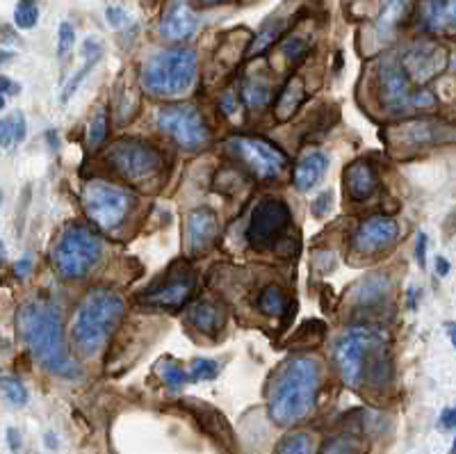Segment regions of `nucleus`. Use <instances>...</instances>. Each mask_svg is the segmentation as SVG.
<instances>
[{
    "mask_svg": "<svg viewBox=\"0 0 456 454\" xmlns=\"http://www.w3.org/2000/svg\"><path fill=\"white\" fill-rule=\"evenodd\" d=\"M160 375H162V381H165L171 390H181L187 381H192L190 372H185L178 363H173V360H165V363L160 365Z\"/></svg>",
    "mask_w": 456,
    "mask_h": 454,
    "instance_id": "obj_37",
    "label": "nucleus"
},
{
    "mask_svg": "<svg viewBox=\"0 0 456 454\" xmlns=\"http://www.w3.org/2000/svg\"><path fill=\"white\" fill-rule=\"evenodd\" d=\"M322 454H363V440L356 436H335L322 448Z\"/></svg>",
    "mask_w": 456,
    "mask_h": 454,
    "instance_id": "obj_35",
    "label": "nucleus"
},
{
    "mask_svg": "<svg viewBox=\"0 0 456 454\" xmlns=\"http://www.w3.org/2000/svg\"><path fill=\"white\" fill-rule=\"evenodd\" d=\"M420 21L429 32H456V0H422Z\"/></svg>",
    "mask_w": 456,
    "mask_h": 454,
    "instance_id": "obj_19",
    "label": "nucleus"
},
{
    "mask_svg": "<svg viewBox=\"0 0 456 454\" xmlns=\"http://www.w3.org/2000/svg\"><path fill=\"white\" fill-rule=\"evenodd\" d=\"M411 106L417 108V110H427V108H434L436 106V94L431 91L429 87H417L413 91V96H411Z\"/></svg>",
    "mask_w": 456,
    "mask_h": 454,
    "instance_id": "obj_40",
    "label": "nucleus"
},
{
    "mask_svg": "<svg viewBox=\"0 0 456 454\" xmlns=\"http://www.w3.org/2000/svg\"><path fill=\"white\" fill-rule=\"evenodd\" d=\"M400 133V139L404 144L411 146H425V144H434L440 142V139L447 137V126L440 123L438 119H413L406 121L397 128Z\"/></svg>",
    "mask_w": 456,
    "mask_h": 454,
    "instance_id": "obj_22",
    "label": "nucleus"
},
{
    "mask_svg": "<svg viewBox=\"0 0 456 454\" xmlns=\"http://www.w3.org/2000/svg\"><path fill=\"white\" fill-rule=\"evenodd\" d=\"M400 222L390 215H370L352 236V249L358 253H379L400 240Z\"/></svg>",
    "mask_w": 456,
    "mask_h": 454,
    "instance_id": "obj_12",
    "label": "nucleus"
},
{
    "mask_svg": "<svg viewBox=\"0 0 456 454\" xmlns=\"http://www.w3.org/2000/svg\"><path fill=\"white\" fill-rule=\"evenodd\" d=\"M16 329L23 345L51 375L60 379H78L83 375L78 360H74L66 349L62 311L55 301H26L16 313Z\"/></svg>",
    "mask_w": 456,
    "mask_h": 454,
    "instance_id": "obj_1",
    "label": "nucleus"
},
{
    "mask_svg": "<svg viewBox=\"0 0 456 454\" xmlns=\"http://www.w3.org/2000/svg\"><path fill=\"white\" fill-rule=\"evenodd\" d=\"M447 60H450V55L442 46H438L434 41H420L406 51L402 66L406 69L411 83L425 85L431 78H436L438 74L445 71Z\"/></svg>",
    "mask_w": 456,
    "mask_h": 454,
    "instance_id": "obj_13",
    "label": "nucleus"
},
{
    "mask_svg": "<svg viewBox=\"0 0 456 454\" xmlns=\"http://www.w3.org/2000/svg\"><path fill=\"white\" fill-rule=\"evenodd\" d=\"M126 311V299L110 288H96L87 293L71 322V343L76 352L93 358L112 338Z\"/></svg>",
    "mask_w": 456,
    "mask_h": 454,
    "instance_id": "obj_4",
    "label": "nucleus"
},
{
    "mask_svg": "<svg viewBox=\"0 0 456 454\" xmlns=\"http://www.w3.org/2000/svg\"><path fill=\"white\" fill-rule=\"evenodd\" d=\"M194 293V274L187 270H176L165 276L162 283H153L139 301H144L146 306H158V308H181L190 301Z\"/></svg>",
    "mask_w": 456,
    "mask_h": 454,
    "instance_id": "obj_14",
    "label": "nucleus"
},
{
    "mask_svg": "<svg viewBox=\"0 0 456 454\" xmlns=\"http://www.w3.org/2000/svg\"><path fill=\"white\" fill-rule=\"evenodd\" d=\"M292 224V211L280 199H263L253 208L247 226V242L253 249H270L285 236Z\"/></svg>",
    "mask_w": 456,
    "mask_h": 454,
    "instance_id": "obj_10",
    "label": "nucleus"
},
{
    "mask_svg": "<svg viewBox=\"0 0 456 454\" xmlns=\"http://www.w3.org/2000/svg\"><path fill=\"white\" fill-rule=\"evenodd\" d=\"M203 5H219V3H228V0H201Z\"/></svg>",
    "mask_w": 456,
    "mask_h": 454,
    "instance_id": "obj_51",
    "label": "nucleus"
},
{
    "mask_svg": "<svg viewBox=\"0 0 456 454\" xmlns=\"http://www.w3.org/2000/svg\"><path fill=\"white\" fill-rule=\"evenodd\" d=\"M445 331H447V336H450V343H452L454 349H456V322H445Z\"/></svg>",
    "mask_w": 456,
    "mask_h": 454,
    "instance_id": "obj_49",
    "label": "nucleus"
},
{
    "mask_svg": "<svg viewBox=\"0 0 456 454\" xmlns=\"http://www.w3.org/2000/svg\"><path fill=\"white\" fill-rule=\"evenodd\" d=\"M390 281L383 274H370L360 281L352 295V304L358 311H374L388 304Z\"/></svg>",
    "mask_w": 456,
    "mask_h": 454,
    "instance_id": "obj_20",
    "label": "nucleus"
},
{
    "mask_svg": "<svg viewBox=\"0 0 456 454\" xmlns=\"http://www.w3.org/2000/svg\"><path fill=\"white\" fill-rule=\"evenodd\" d=\"M198 19L187 0H171L160 19V37L167 41H185L194 37Z\"/></svg>",
    "mask_w": 456,
    "mask_h": 454,
    "instance_id": "obj_17",
    "label": "nucleus"
},
{
    "mask_svg": "<svg viewBox=\"0 0 456 454\" xmlns=\"http://www.w3.org/2000/svg\"><path fill=\"white\" fill-rule=\"evenodd\" d=\"M83 55H85L87 62H85L83 69H80V71L66 83V87H64V91H62V103H69V99H71V96L76 94V91H78L80 83H83V80L87 78V74H89L91 69L96 66V62L101 60V55H103L101 41H98V39H87V41L83 44Z\"/></svg>",
    "mask_w": 456,
    "mask_h": 454,
    "instance_id": "obj_28",
    "label": "nucleus"
},
{
    "mask_svg": "<svg viewBox=\"0 0 456 454\" xmlns=\"http://www.w3.org/2000/svg\"><path fill=\"white\" fill-rule=\"evenodd\" d=\"M308 49H310V41H308L306 37H303L301 32H292L290 37L283 41V46H280V51H283L285 60H288L290 64L301 62L303 57L308 55Z\"/></svg>",
    "mask_w": 456,
    "mask_h": 454,
    "instance_id": "obj_33",
    "label": "nucleus"
},
{
    "mask_svg": "<svg viewBox=\"0 0 456 454\" xmlns=\"http://www.w3.org/2000/svg\"><path fill=\"white\" fill-rule=\"evenodd\" d=\"M326 169H329V156L322 153V151H308L297 160L295 171H292V183L299 192H308L324 178Z\"/></svg>",
    "mask_w": 456,
    "mask_h": 454,
    "instance_id": "obj_21",
    "label": "nucleus"
},
{
    "mask_svg": "<svg viewBox=\"0 0 456 454\" xmlns=\"http://www.w3.org/2000/svg\"><path fill=\"white\" fill-rule=\"evenodd\" d=\"M440 427L442 429H454L456 427V406H447V409L440 413Z\"/></svg>",
    "mask_w": 456,
    "mask_h": 454,
    "instance_id": "obj_44",
    "label": "nucleus"
},
{
    "mask_svg": "<svg viewBox=\"0 0 456 454\" xmlns=\"http://www.w3.org/2000/svg\"><path fill=\"white\" fill-rule=\"evenodd\" d=\"M343 185L352 201H368L370 196H374V192L379 190L377 173H374L368 160H354L352 165L345 169Z\"/></svg>",
    "mask_w": 456,
    "mask_h": 454,
    "instance_id": "obj_18",
    "label": "nucleus"
},
{
    "mask_svg": "<svg viewBox=\"0 0 456 454\" xmlns=\"http://www.w3.org/2000/svg\"><path fill=\"white\" fill-rule=\"evenodd\" d=\"M408 9H411V0H383L379 16L374 21V34L379 41H390L395 37L408 16Z\"/></svg>",
    "mask_w": 456,
    "mask_h": 454,
    "instance_id": "obj_23",
    "label": "nucleus"
},
{
    "mask_svg": "<svg viewBox=\"0 0 456 454\" xmlns=\"http://www.w3.org/2000/svg\"><path fill=\"white\" fill-rule=\"evenodd\" d=\"M187 322H190L192 327H196L198 333L215 338L226 324V311L213 304V301H194V304H190V308H187Z\"/></svg>",
    "mask_w": 456,
    "mask_h": 454,
    "instance_id": "obj_24",
    "label": "nucleus"
},
{
    "mask_svg": "<svg viewBox=\"0 0 456 454\" xmlns=\"http://www.w3.org/2000/svg\"><path fill=\"white\" fill-rule=\"evenodd\" d=\"M219 236V217L210 208H196L187 215L185 222V244L190 253H206Z\"/></svg>",
    "mask_w": 456,
    "mask_h": 454,
    "instance_id": "obj_16",
    "label": "nucleus"
},
{
    "mask_svg": "<svg viewBox=\"0 0 456 454\" xmlns=\"http://www.w3.org/2000/svg\"><path fill=\"white\" fill-rule=\"evenodd\" d=\"M219 108H221V110H224V112L230 116L233 112L238 110V101L233 99V96H224V99H221V103H219Z\"/></svg>",
    "mask_w": 456,
    "mask_h": 454,
    "instance_id": "obj_46",
    "label": "nucleus"
},
{
    "mask_svg": "<svg viewBox=\"0 0 456 454\" xmlns=\"http://www.w3.org/2000/svg\"><path fill=\"white\" fill-rule=\"evenodd\" d=\"M228 146L260 181H276L288 167L283 151L263 137H233Z\"/></svg>",
    "mask_w": 456,
    "mask_h": 454,
    "instance_id": "obj_11",
    "label": "nucleus"
},
{
    "mask_svg": "<svg viewBox=\"0 0 456 454\" xmlns=\"http://www.w3.org/2000/svg\"><path fill=\"white\" fill-rule=\"evenodd\" d=\"M436 272H438V276H447L450 274V261L442 258V256H438V258H436Z\"/></svg>",
    "mask_w": 456,
    "mask_h": 454,
    "instance_id": "obj_48",
    "label": "nucleus"
},
{
    "mask_svg": "<svg viewBox=\"0 0 456 454\" xmlns=\"http://www.w3.org/2000/svg\"><path fill=\"white\" fill-rule=\"evenodd\" d=\"M7 440H9L11 452H19L21 450V436H19L16 429H7Z\"/></svg>",
    "mask_w": 456,
    "mask_h": 454,
    "instance_id": "obj_47",
    "label": "nucleus"
},
{
    "mask_svg": "<svg viewBox=\"0 0 456 454\" xmlns=\"http://www.w3.org/2000/svg\"><path fill=\"white\" fill-rule=\"evenodd\" d=\"M322 372L310 356L288 358L272 383L270 418L278 427H292L306 420L315 409Z\"/></svg>",
    "mask_w": 456,
    "mask_h": 454,
    "instance_id": "obj_3",
    "label": "nucleus"
},
{
    "mask_svg": "<svg viewBox=\"0 0 456 454\" xmlns=\"http://www.w3.org/2000/svg\"><path fill=\"white\" fill-rule=\"evenodd\" d=\"M333 363L349 388L363 383L383 388L392 379V360L383 338L372 329H349L333 347Z\"/></svg>",
    "mask_w": 456,
    "mask_h": 454,
    "instance_id": "obj_2",
    "label": "nucleus"
},
{
    "mask_svg": "<svg viewBox=\"0 0 456 454\" xmlns=\"http://www.w3.org/2000/svg\"><path fill=\"white\" fill-rule=\"evenodd\" d=\"M219 375V365L213 358H196L190 365V379L192 381H210Z\"/></svg>",
    "mask_w": 456,
    "mask_h": 454,
    "instance_id": "obj_38",
    "label": "nucleus"
},
{
    "mask_svg": "<svg viewBox=\"0 0 456 454\" xmlns=\"http://www.w3.org/2000/svg\"><path fill=\"white\" fill-rule=\"evenodd\" d=\"M450 454H456V438H454V443H452V450H450Z\"/></svg>",
    "mask_w": 456,
    "mask_h": 454,
    "instance_id": "obj_52",
    "label": "nucleus"
},
{
    "mask_svg": "<svg viewBox=\"0 0 456 454\" xmlns=\"http://www.w3.org/2000/svg\"><path fill=\"white\" fill-rule=\"evenodd\" d=\"M274 454H318V445H315V438L310 434H288L280 443L276 445Z\"/></svg>",
    "mask_w": 456,
    "mask_h": 454,
    "instance_id": "obj_30",
    "label": "nucleus"
},
{
    "mask_svg": "<svg viewBox=\"0 0 456 454\" xmlns=\"http://www.w3.org/2000/svg\"><path fill=\"white\" fill-rule=\"evenodd\" d=\"M3 395L11 406H26L28 404V388L23 386V381L14 375L3 377Z\"/></svg>",
    "mask_w": 456,
    "mask_h": 454,
    "instance_id": "obj_36",
    "label": "nucleus"
},
{
    "mask_svg": "<svg viewBox=\"0 0 456 454\" xmlns=\"http://www.w3.org/2000/svg\"><path fill=\"white\" fill-rule=\"evenodd\" d=\"M255 308L270 320H285L290 313V299L278 283H267L255 295Z\"/></svg>",
    "mask_w": 456,
    "mask_h": 454,
    "instance_id": "obj_26",
    "label": "nucleus"
},
{
    "mask_svg": "<svg viewBox=\"0 0 456 454\" xmlns=\"http://www.w3.org/2000/svg\"><path fill=\"white\" fill-rule=\"evenodd\" d=\"M46 445H49L51 450H55V448H57V440H55V436H53V434H46Z\"/></svg>",
    "mask_w": 456,
    "mask_h": 454,
    "instance_id": "obj_50",
    "label": "nucleus"
},
{
    "mask_svg": "<svg viewBox=\"0 0 456 454\" xmlns=\"http://www.w3.org/2000/svg\"><path fill=\"white\" fill-rule=\"evenodd\" d=\"M303 99H306V83H303L301 76H292L285 87L280 89V94L274 103V119L276 121H288L292 114H295Z\"/></svg>",
    "mask_w": 456,
    "mask_h": 454,
    "instance_id": "obj_27",
    "label": "nucleus"
},
{
    "mask_svg": "<svg viewBox=\"0 0 456 454\" xmlns=\"http://www.w3.org/2000/svg\"><path fill=\"white\" fill-rule=\"evenodd\" d=\"M158 128L185 151H201L210 144L213 133L198 108L190 103H169L158 110Z\"/></svg>",
    "mask_w": 456,
    "mask_h": 454,
    "instance_id": "obj_8",
    "label": "nucleus"
},
{
    "mask_svg": "<svg viewBox=\"0 0 456 454\" xmlns=\"http://www.w3.org/2000/svg\"><path fill=\"white\" fill-rule=\"evenodd\" d=\"M196 74L198 60L192 49H167L148 57L139 85L156 99H176L194 87Z\"/></svg>",
    "mask_w": 456,
    "mask_h": 454,
    "instance_id": "obj_5",
    "label": "nucleus"
},
{
    "mask_svg": "<svg viewBox=\"0 0 456 454\" xmlns=\"http://www.w3.org/2000/svg\"><path fill=\"white\" fill-rule=\"evenodd\" d=\"M415 261L425 270V267H427V233H417V240H415Z\"/></svg>",
    "mask_w": 456,
    "mask_h": 454,
    "instance_id": "obj_42",
    "label": "nucleus"
},
{
    "mask_svg": "<svg viewBox=\"0 0 456 454\" xmlns=\"http://www.w3.org/2000/svg\"><path fill=\"white\" fill-rule=\"evenodd\" d=\"M26 116H23L21 110L7 114L3 119V126H0V135H3V146H11V144H19L23 137H26Z\"/></svg>",
    "mask_w": 456,
    "mask_h": 454,
    "instance_id": "obj_31",
    "label": "nucleus"
},
{
    "mask_svg": "<svg viewBox=\"0 0 456 454\" xmlns=\"http://www.w3.org/2000/svg\"><path fill=\"white\" fill-rule=\"evenodd\" d=\"M74 44H76V30L69 21H62L60 30H57V55L64 57L69 51L74 49Z\"/></svg>",
    "mask_w": 456,
    "mask_h": 454,
    "instance_id": "obj_39",
    "label": "nucleus"
},
{
    "mask_svg": "<svg viewBox=\"0 0 456 454\" xmlns=\"http://www.w3.org/2000/svg\"><path fill=\"white\" fill-rule=\"evenodd\" d=\"M51 258L57 276L64 281H80L101 263L103 242L91 228L71 224L57 238Z\"/></svg>",
    "mask_w": 456,
    "mask_h": 454,
    "instance_id": "obj_6",
    "label": "nucleus"
},
{
    "mask_svg": "<svg viewBox=\"0 0 456 454\" xmlns=\"http://www.w3.org/2000/svg\"><path fill=\"white\" fill-rule=\"evenodd\" d=\"M105 19H108V23L112 28H121L123 23L128 21V14L121 7H108V9H105Z\"/></svg>",
    "mask_w": 456,
    "mask_h": 454,
    "instance_id": "obj_41",
    "label": "nucleus"
},
{
    "mask_svg": "<svg viewBox=\"0 0 456 454\" xmlns=\"http://www.w3.org/2000/svg\"><path fill=\"white\" fill-rule=\"evenodd\" d=\"M39 21V5L37 0H19L14 9V23L21 30H30Z\"/></svg>",
    "mask_w": 456,
    "mask_h": 454,
    "instance_id": "obj_34",
    "label": "nucleus"
},
{
    "mask_svg": "<svg viewBox=\"0 0 456 454\" xmlns=\"http://www.w3.org/2000/svg\"><path fill=\"white\" fill-rule=\"evenodd\" d=\"M32 267H34L32 258H30V256H26V258H21V261L14 263V276L23 281V278H28L32 274Z\"/></svg>",
    "mask_w": 456,
    "mask_h": 454,
    "instance_id": "obj_43",
    "label": "nucleus"
},
{
    "mask_svg": "<svg viewBox=\"0 0 456 454\" xmlns=\"http://www.w3.org/2000/svg\"><path fill=\"white\" fill-rule=\"evenodd\" d=\"M85 213L103 231H114L123 224L133 208V194L116 183L105 178H91L83 190Z\"/></svg>",
    "mask_w": 456,
    "mask_h": 454,
    "instance_id": "obj_7",
    "label": "nucleus"
},
{
    "mask_svg": "<svg viewBox=\"0 0 456 454\" xmlns=\"http://www.w3.org/2000/svg\"><path fill=\"white\" fill-rule=\"evenodd\" d=\"M108 162L112 169L131 183L153 178L162 169V151L139 137H126L108 148Z\"/></svg>",
    "mask_w": 456,
    "mask_h": 454,
    "instance_id": "obj_9",
    "label": "nucleus"
},
{
    "mask_svg": "<svg viewBox=\"0 0 456 454\" xmlns=\"http://www.w3.org/2000/svg\"><path fill=\"white\" fill-rule=\"evenodd\" d=\"M0 89H3V96H16V94H21V87H19V83H14V80H9L7 76H3L0 78Z\"/></svg>",
    "mask_w": 456,
    "mask_h": 454,
    "instance_id": "obj_45",
    "label": "nucleus"
},
{
    "mask_svg": "<svg viewBox=\"0 0 456 454\" xmlns=\"http://www.w3.org/2000/svg\"><path fill=\"white\" fill-rule=\"evenodd\" d=\"M108 133H110V116H108V110L101 108L96 114H93V119L87 128V142L91 148L101 146L105 139H108Z\"/></svg>",
    "mask_w": 456,
    "mask_h": 454,
    "instance_id": "obj_32",
    "label": "nucleus"
},
{
    "mask_svg": "<svg viewBox=\"0 0 456 454\" xmlns=\"http://www.w3.org/2000/svg\"><path fill=\"white\" fill-rule=\"evenodd\" d=\"M411 78L402 62H383L379 66V101L388 110H404L411 106Z\"/></svg>",
    "mask_w": 456,
    "mask_h": 454,
    "instance_id": "obj_15",
    "label": "nucleus"
},
{
    "mask_svg": "<svg viewBox=\"0 0 456 454\" xmlns=\"http://www.w3.org/2000/svg\"><path fill=\"white\" fill-rule=\"evenodd\" d=\"M285 28H288V23L280 21V19L267 23V26L251 39L249 49H247V57H255V55H263L265 51H270L272 46H274L280 37H283Z\"/></svg>",
    "mask_w": 456,
    "mask_h": 454,
    "instance_id": "obj_29",
    "label": "nucleus"
},
{
    "mask_svg": "<svg viewBox=\"0 0 456 454\" xmlns=\"http://www.w3.org/2000/svg\"><path fill=\"white\" fill-rule=\"evenodd\" d=\"M274 96V83L267 74H253L242 83V103L253 112H263L270 108Z\"/></svg>",
    "mask_w": 456,
    "mask_h": 454,
    "instance_id": "obj_25",
    "label": "nucleus"
}]
</instances>
